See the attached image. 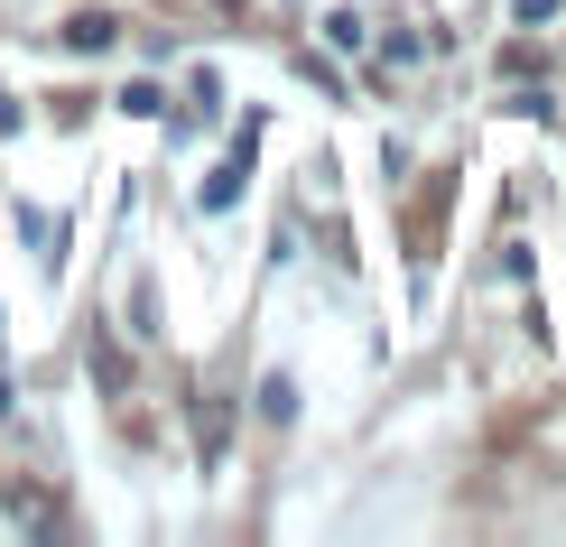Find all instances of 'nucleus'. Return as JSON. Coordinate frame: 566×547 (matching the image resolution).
Listing matches in <instances>:
<instances>
[{"mask_svg":"<svg viewBox=\"0 0 566 547\" xmlns=\"http://www.w3.org/2000/svg\"><path fill=\"white\" fill-rule=\"evenodd\" d=\"M251 130H261V122H242V139H232V158H223L214 177H205V196H196L205 213H223L232 196H242V177H251Z\"/></svg>","mask_w":566,"mask_h":547,"instance_id":"f257e3e1","label":"nucleus"},{"mask_svg":"<svg viewBox=\"0 0 566 547\" xmlns=\"http://www.w3.org/2000/svg\"><path fill=\"white\" fill-rule=\"evenodd\" d=\"M65 46H75V56H103V46H112V19H103V10L65 19Z\"/></svg>","mask_w":566,"mask_h":547,"instance_id":"f03ea898","label":"nucleus"},{"mask_svg":"<svg viewBox=\"0 0 566 547\" xmlns=\"http://www.w3.org/2000/svg\"><path fill=\"white\" fill-rule=\"evenodd\" d=\"M261 418H270V427H289V418H297V380H289V371H270V380H261Z\"/></svg>","mask_w":566,"mask_h":547,"instance_id":"7ed1b4c3","label":"nucleus"},{"mask_svg":"<svg viewBox=\"0 0 566 547\" xmlns=\"http://www.w3.org/2000/svg\"><path fill=\"white\" fill-rule=\"evenodd\" d=\"M93 371H103V390H122V380H130V362H122V344H112V335H93Z\"/></svg>","mask_w":566,"mask_h":547,"instance_id":"20e7f679","label":"nucleus"},{"mask_svg":"<svg viewBox=\"0 0 566 547\" xmlns=\"http://www.w3.org/2000/svg\"><path fill=\"white\" fill-rule=\"evenodd\" d=\"M196 436H205V464H214L223 455V399H205V409H196Z\"/></svg>","mask_w":566,"mask_h":547,"instance_id":"39448f33","label":"nucleus"},{"mask_svg":"<svg viewBox=\"0 0 566 547\" xmlns=\"http://www.w3.org/2000/svg\"><path fill=\"white\" fill-rule=\"evenodd\" d=\"M557 10H566V0H511V19H521V29H548Z\"/></svg>","mask_w":566,"mask_h":547,"instance_id":"423d86ee","label":"nucleus"},{"mask_svg":"<svg viewBox=\"0 0 566 547\" xmlns=\"http://www.w3.org/2000/svg\"><path fill=\"white\" fill-rule=\"evenodd\" d=\"M0 418H10V380H0Z\"/></svg>","mask_w":566,"mask_h":547,"instance_id":"0eeeda50","label":"nucleus"},{"mask_svg":"<svg viewBox=\"0 0 566 547\" xmlns=\"http://www.w3.org/2000/svg\"><path fill=\"white\" fill-rule=\"evenodd\" d=\"M0 112H10V103H0Z\"/></svg>","mask_w":566,"mask_h":547,"instance_id":"6e6552de","label":"nucleus"}]
</instances>
